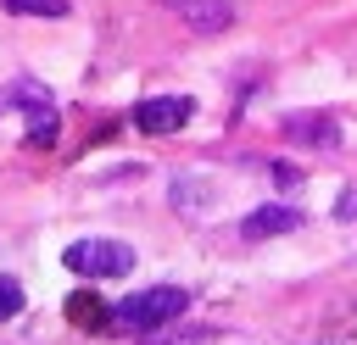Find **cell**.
Instances as JSON below:
<instances>
[{
  "label": "cell",
  "mask_w": 357,
  "mask_h": 345,
  "mask_svg": "<svg viewBox=\"0 0 357 345\" xmlns=\"http://www.w3.org/2000/svg\"><path fill=\"white\" fill-rule=\"evenodd\" d=\"M184 306H190V295H184L178 284H156V289H139V295L117 300V306H112V328H128V334H156L162 323L184 317Z\"/></svg>",
  "instance_id": "1"
},
{
  "label": "cell",
  "mask_w": 357,
  "mask_h": 345,
  "mask_svg": "<svg viewBox=\"0 0 357 345\" xmlns=\"http://www.w3.org/2000/svg\"><path fill=\"white\" fill-rule=\"evenodd\" d=\"M61 262L73 267V273H84V278H123V273H134V245H123V239H73L67 250H61Z\"/></svg>",
  "instance_id": "2"
},
{
  "label": "cell",
  "mask_w": 357,
  "mask_h": 345,
  "mask_svg": "<svg viewBox=\"0 0 357 345\" xmlns=\"http://www.w3.org/2000/svg\"><path fill=\"white\" fill-rule=\"evenodd\" d=\"M190 100L184 95H156V100H139L134 106V128H145V134H178L184 122H190Z\"/></svg>",
  "instance_id": "3"
},
{
  "label": "cell",
  "mask_w": 357,
  "mask_h": 345,
  "mask_svg": "<svg viewBox=\"0 0 357 345\" xmlns=\"http://www.w3.org/2000/svg\"><path fill=\"white\" fill-rule=\"evenodd\" d=\"M284 139L312 145V150H335V145H340V122L324 117V111H290V117H284Z\"/></svg>",
  "instance_id": "4"
},
{
  "label": "cell",
  "mask_w": 357,
  "mask_h": 345,
  "mask_svg": "<svg viewBox=\"0 0 357 345\" xmlns=\"http://www.w3.org/2000/svg\"><path fill=\"white\" fill-rule=\"evenodd\" d=\"M173 11H178V22H190L195 33H223V28L234 22V6H229V0H173Z\"/></svg>",
  "instance_id": "5"
},
{
  "label": "cell",
  "mask_w": 357,
  "mask_h": 345,
  "mask_svg": "<svg viewBox=\"0 0 357 345\" xmlns=\"http://www.w3.org/2000/svg\"><path fill=\"white\" fill-rule=\"evenodd\" d=\"M290 228H301V211H296V206H257V211L240 223L245 239H273V234H290Z\"/></svg>",
  "instance_id": "6"
},
{
  "label": "cell",
  "mask_w": 357,
  "mask_h": 345,
  "mask_svg": "<svg viewBox=\"0 0 357 345\" xmlns=\"http://www.w3.org/2000/svg\"><path fill=\"white\" fill-rule=\"evenodd\" d=\"M212 195H218V189H212V184H201V178H190V172H178V178H173V189H167V200H173L178 211H206V206H212Z\"/></svg>",
  "instance_id": "7"
},
{
  "label": "cell",
  "mask_w": 357,
  "mask_h": 345,
  "mask_svg": "<svg viewBox=\"0 0 357 345\" xmlns=\"http://www.w3.org/2000/svg\"><path fill=\"white\" fill-rule=\"evenodd\" d=\"M6 11H17V17H67V0H6Z\"/></svg>",
  "instance_id": "8"
},
{
  "label": "cell",
  "mask_w": 357,
  "mask_h": 345,
  "mask_svg": "<svg viewBox=\"0 0 357 345\" xmlns=\"http://www.w3.org/2000/svg\"><path fill=\"white\" fill-rule=\"evenodd\" d=\"M100 300L95 295H73L67 300V312H73V323H112V312H95Z\"/></svg>",
  "instance_id": "9"
},
{
  "label": "cell",
  "mask_w": 357,
  "mask_h": 345,
  "mask_svg": "<svg viewBox=\"0 0 357 345\" xmlns=\"http://www.w3.org/2000/svg\"><path fill=\"white\" fill-rule=\"evenodd\" d=\"M17 312H22V289H17V278H0V323Z\"/></svg>",
  "instance_id": "10"
},
{
  "label": "cell",
  "mask_w": 357,
  "mask_h": 345,
  "mask_svg": "<svg viewBox=\"0 0 357 345\" xmlns=\"http://www.w3.org/2000/svg\"><path fill=\"white\" fill-rule=\"evenodd\" d=\"M268 172H273V184H284V189H296V184H301V172H296L290 161H273Z\"/></svg>",
  "instance_id": "11"
},
{
  "label": "cell",
  "mask_w": 357,
  "mask_h": 345,
  "mask_svg": "<svg viewBox=\"0 0 357 345\" xmlns=\"http://www.w3.org/2000/svg\"><path fill=\"white\" fill-rule=\"evenodd\" d=\"M201 339H206V334L195 328V334H162V339H151V345H201Z\"/></svg>",
  "instance_id": "12"
}]
</instances>
